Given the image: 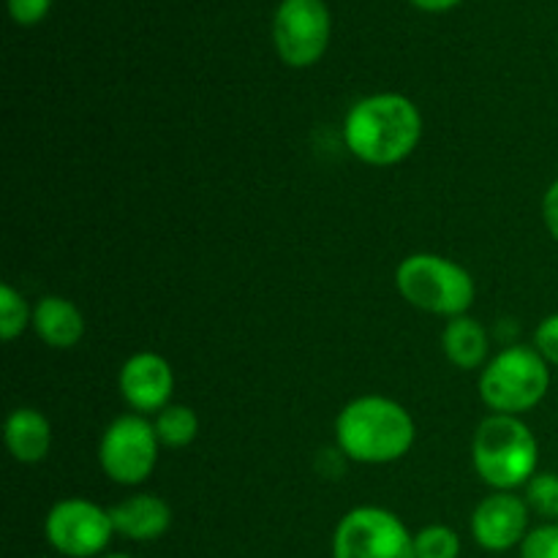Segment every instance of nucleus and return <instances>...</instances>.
Listing matches in <instances>:
<instances>
[{
    "instance_id": "f257e3e1",
    "label": "nucleus",
    "mask_w": 558,
    "mask_h": 558,
    "mask_svg": "<svg viewBox=\"0 0 558 558\" xmlns=\"http://www.w3.org/2000/svg\"><path fill=\"white\" fill-rule=\"evenodd\" d=\"M423 136V114L398 93L368 96L349 109L343 140L352 156L371 167H392L412 156Z\"/></svg>"
},
{
    "instance_id": "f03ea898",
    "label": "nucleus",
    "mask_w": 558,
    "mask_h": 558,
    "mask_svg": "<svg viewBox=\"0 0 558 558\" xmlns=\"http://www.w3.org/2000/svg\"><path fill=\"white\" fill-rule=\"evenodd\" d=\"M414 420L401 403L385 396H363L347 403L336 420V439L343 456L354 463L401 461L414 447Z\"/></svg>"
},
{
    "instance_id": "7ed1b4c3",
    "label": "nucleus",
    "mask_w": 558,
    "mask_h": 558,
    "mask_svg": "<svg viewBox=\"0 0 558 558\" xmlns=\"http://www.w3.org/2000/svg\"><path fill=\"white\" fill-rule=\"evenodd\" d=\"M539 445L532 428L512 414H490L474 430L472 463L485 485L515 490L537 474Z\"/></svg>"
},
{
    "instance_id": "20e7f679",
    "label": "nucleus",
    "mask_w": 558,
    "mask_h": 558,
    "mask_svg": "<svg viewBox=\"0 0 558 558\" xmlns=\"http://www.w3.org/2000/svg\"><path fill=\"white\" fill-rule=\"evenodd\" d=\"M396 287L409 305L439 316H466L477 289L458 262L439 254H412L398 265Z\"/></svg>"
},
{
    "instance_id": "39448f33",
    "label": "nucleus",
    "mask_w": 558,
    "mask_h": 558,
    "mask_svg": "<svg viewBox=\"0 0 558 558\" xmlns=\"http://www.w3.org/2000/svg\"><path fill=\"white\" fill-rule=\"evenodd\" d=\"M550 390L548 360L532 347H510L480 374V398L496 414H518L537 407Z\"/></svg>"
},
{
    "instance_id": "423d86ee",
    "label": "nucleus",
    "mask_w": 558,
    "mask_h": 558,
    "mask_svg": "<svg viewBox=\"0 0 558 558\" xmlns=\"http://www.w3.org/2000/svg\"><path fill=\"white\" fill-rule=\"evenodd\" d=\"M332 558H417L414 537L396 512L385 507H357L338 521Z\"/></svg>"
},
{
    "instance_id": "0eeeda50",
    "label": "nucleus",
    "mask_w": 558,
    "mask_h": 558,
    "mask_svg": "<svg viewBox=\"0 0 558 558\" xmlns=\"http://www.w3.org/2000/svg\"><path fill=\"white\" fill-rule=\"evenodd\" d=\"M156 425L142 414H123L107 425L98 445V463L118 485H142L158 463Z\"/></svg>"
},
{
    "instance_id": "6e6552de",
    "label": "nucleus",
    "mask_w": 558,
    "mask_h": 558,
    "mask_svg": "<svg viewBox=\"0 0 558 558\" xmlns=\"http://www.w3.org/2000/svg\"><path fill=\"white\" fill-rule=\"evenodd\" d=\"M47 543L65 558H98L109 548L114 537L109 510L93 505V501L63 499L47 512L44 521Z\"/></svg>"
},
{
    "instance_id": "1a4fd4ad",
    "label": "nucleus",
    "mask_w": 558,
    "mask_h": 558,
    "mask_svg": "<svg viewBox=\"0 0 558 558\" xmlns=\"http://www.w3.org/2000/svg\"><path fill=\"white\" fill-rule=\"evenodd\" d=\"M272 36L283 63L294 69L314 65L330 41V14L319 0H283Z\"/></svg>"
},
{
    "instance_id": "9d476101",
    "label": "nucleus",
    "mask_w": 558,
    "mask_h": 558,
    "mask_svg": "<svg viewBox=\"0 0 558 558\" xmlns=\"http://www.w3.org/2000/svg\"><path fill=\"white\" fill-rule=\"evenodd\" d=\"M529 534V505L510 490H496L480 501L472 512V537L488 554L523 545Z\"/></svg>"
},
{
    "instance_id": "9b49d317",
    "label": "nucleus",
    "mask_w": 558,
    "mask_h": 558,
    "mask_svg": "<svg viewBox=\"0 0 558 558\" xmlns=\"http://www.w3.org/2000/svg\"><path fill=\"white\" fill-rule=\"evenodd\" d=\"M118 385L120 396L134 412L158 414L169 407L174 390V371L161 354L140 352L125 360Z\"/></svg>"
},
{
    "instance_id": "f8f14e48",
    "label": "nucleus",
    "mask_w": 558,
    "mask_h": 558,
    "mask_svg": "<svg viewBox=\"0 0 558 558\" xmlns=\"http://www.w3.org/2000/svg\"><path fill=\"white\" fill-rule=\"evenodd\" d=\"M114 534L131 543H156L172 526V507L153 494H136L109 507Z\"/></svg>"
},
{
    "instance_id": "ddd939ff",
    "label": "nucleus",
    "mask_w": 558,
    "mask_h": 558,
    "mask_svg": "<svg viewBox=\"0 0 558 558\" xmlns=\"http://www.w3.org/2000/svg\"><path fill=\"white\" fill-rule=\"evenodd\" d=\"M33 330L47 347L74 349L85 338V316L71 300L49 294L33 308Z\"/></svg>"
},
{
    "instance_id": "4468645a",
    "label": "nucleus",
    "mask_w": 558,
    "mask_h": 558,
    "mask_svg": "<svg viewBox=\"0 0 558 558\" xmlns=\"http://www.w3.org/2000/svg\"><path fill=\"white\" fill-rule=\"evenodd\" d=\"M3 436L11 458L20 463H41L49 456V445H52L49 420L36 409H14L5 417Z\"/></svg>"
},
{
    "instance_id": "2eb2a0df",
    "label": "nucleus",
    "mask_w": 558,
    "mask_h": 558,
    "mask_svg": "<svg viewBox=\"0 0 558 558\" xmlns=\"http://www.w3.org/2000/svg\"><path fill=\"white\" fill-rule=\"evenodd\" d=\"M447 360L461 371H474L488 357V332L472 316H456L447 322L441 336Z\"/></svg>"
},
{
    "instance_id": "dca6fc26",
    "label": "nucleus",
    "mask_w": 558,
    "mask_h": 558,
    "mask_svg": "<svg viewBox=\"0 0 558 558\" xmlns=\"http://www.w3.org/2000/svg\"><path fill=\"white\" fill-rule=\"evenodd\" d=\"M156 436L163 447L169 450H180L189 447L199 434V420H196L194 409L183 407V403H169L167 409L156 414Z\"/></svg>"
},
{
    "instance_id": "f3484780",
    "label": "nucleus",
    "mask_w": 558,
    "mask_h": 558,
    "mask_svg": "<svg viewBox=\"0 0 558 558\" xmlns=\"http://www.w3.org/2000/svg\"><path fill=\"white\" fill-rule=\"evenodd\" d=\"M414 556L417 558H458L461 556V537L456 529L445 523H434L414 534Z\"/></svg>"
},
{
    "instance_id": "a211bd4d",
    "label": "nucleus",
    "mask_w": 558,
    "mask_h": 558,
    "mask_svg": "<svg viewBox=\"0 0 558 558\" xmlns=\"http://www.w3.org/2000/svg\"><path fill=\"white\" fill-rule=\"evenodd\" d=\"M27 325H33V311L11 283H3L0 287V336L3 341H14L25 332Z\"/></svg>"
},
{
    "instance_id": "6ab92c4d",
    "label": "nucleus",
    "mask_w": 558,
    "mask_h": 558,
    "mask_svg": "<svg viewBox=\"0 0 558 558\" xmlns=\"http://www.w3.org/2000/svg\"><path fill=\"white\" fill-rule=\"evenodd\" d=\"M526 505L539 518L558 521V474L537 472L526 483Z\"/></svg>"
},
{
    "instance_id": "aec40b11",
    "label": "nucleus",
    "mask_w": 558,
    "mask_h": 558,
    "mask_svg": "<svg viewBox=\"0 0 558 558\" xmlns=\"http://www.w3.org/2000/svg\"><path fill=\"white\" fill-rule=\"evenodd\" d=\"M521 558H558V523L532 529L521 545Z\"/></svg>"
},
{
    "instance_id": "412c9836",
    "label": "nucleus",
    "mask_w": 558,
    "mask_h": 558,
    "mask_svg": "<svg viewBox=\"0 0 558 558\" xmlns=\"http://www.w3.org/2000/svg\"><path fill=\"white\" fill-rule=\"evenodd\" d=\"M534 349L548 360V365H558V314L539 322L534 332Z\"/></svg>"
},
{
    "instance_id": "4be33fe9",
    "label": "nucleus",
    "mask_w": 558,
    "mask_h": 558,
    "mask_svg": "<svg viewBox=\"0 0 558 558\" xmlns=\"http://www.w3.org/2000/svg\"><path fill=\"white\" fill-rule=\"evenodd\" d=\"M9 9L20 25H36L49 11V0H9Z\"/></svg>"
},
{
    "instance_id": "5701e85b",
    "label": "nucleus",
    "mask_w": 558,
    "mask_h": 558,
    "mask_svg": "<svg viewBox=\"0 0 558 558\" xmlns=\"http://www.w3.org/2000/svg\"><path fill=\"white\" fill-rule=\"evenodd\" d=\"M543 221L548 227L550 238L558 243V180L548 185V191L543 196Z\"/></svg>"
},
{
    "instance_id": "b1692460",
    "label": "nucleus",
    "mask_w": 558,
    "mask_h": 558,
    "mask_svg": "<svg viewBox=\"0 0 558 558\" xmlns=\"http://www.w3.org/2000/svg\"><path fill=\"white\" fill-rule=\"evenodd\" d=\"M412 3L425 11H445V9H452L456 3H461V0H412Z\"/></svg>"
},
{
    "instance_id": "393cba45",
    "label": "nucleus",
    "mask_w": 558,
    "mask_h": 558,
    "mask_svg": "<svg viewBox=\"0 0 558 558\" xmlns=\"http://www.w3.org/2000/svg\"><path fill=\"white\" fill-rule=\"evenodd\" d=\"M98 558H131V556H125V554H107V556H98Z\"/></svg>"
}]
</instances>
